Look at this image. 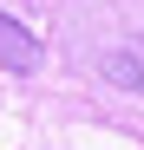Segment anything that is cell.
Here are the masks:
<instances>
[{
    "mask_svg": "<svg viewBox=\"0 0 144 150\" xmlns=\"http://www.w3.org/2000/svg\"><path fill=\"white\" fill-rule=\"evenodd\" d=\"M33 65H39V39L0 13V72H33Z\"/></svg>",
    "mask_w": 144,
    "mask_h": 150,
    "instance_id": "6da1fadb",
    "label": "cell"
},
{
    "mask_svg": "<svg viewBox=\"0 0 144 150\" xmlns=\"http://www.w3.org/2000/svg\"><path fill=\"white\" fill-rule=\"evenodd\" d=\"M105 72H111L118 85H131V91H144V52H111V59H105Z\"/></svg>",
    "mask_w": 144,
    "mask_h": 150,
    "instance_id": "7a4b0ae2",
    "label": "cell"
}]
</instances>
